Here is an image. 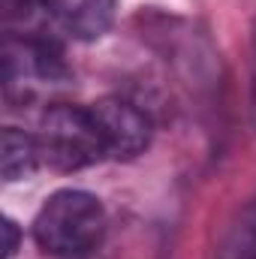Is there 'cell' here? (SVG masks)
Listing matches in <instances>:
<instances>
[{
	"label": "cell",
	"mask_w": 256,
	"mask_h": 259,
	"mask_svg": "<svg viewBox=\"0 0 256 259\" xmlns=\"http://www.w3.org/2000/svg\"><path fill=\"white\" fill-rule=\"evenodd\" d=\"M106 232V208L88 190L66 187L52 193L33 217V238L42 253L75 259L91 253Z\"/></svg>",
	"instance_id": "cell-1"
},
{
	"label": "cell",
	"mask_w": 256,
	"mask_h": 259,
	"mask_svg": "<svg viewBox=\"0 0 256 259\" xmlns=\"http://www.w3.org/2000/svg\"><path fill=\"white\" fill-rule=\"evenodd\" d=\"M39 157L58 172H78L109 160L88 106H49L39 118Z\"/></svg>",
	"instance_id": "cell-2"
},
{
	"label": "cell",
	"mask_w": 256,
	"mask_h": 259,
	"mask_svg": "<svg viewBox=\"0 0 256 259\" xmlns=\"http://www.w3.org/2000/svg\"><path fill=\"white\" fill-rule=\"evenodd\" d=\"M3 81L6 91L21 88H52L69 81L64 49L52 33H15L9 30L3 46Z\"/></svg>",
	"instance_id": "cell-3"
},
{
	"label": "cell",
	"mask_w": 256,
	"mask_h": 259,
	"mask_svg": "<svg viewBox=\"0 0 256 259\" xmlns=\"http://www.w3.org/2000/svg\"><path fill=\"white\" fill-rule=\"evenodd\" d=\"M94 124L106 142L109 160H136L151 148L154 121L151 115L124 97H103L88 106Z\"/></svg>",
	"instance_id": "cell-4"
},
{
	"label": "cell",
	"mask_w": 256,
	"mask_h": 259,
	"mask_svg": "<svg viewBox=\"0 0 256 259\" xmlns=\"http://www.w3.org/2000/svg\"><path fill=\"white\" fill-rule=\"evenodd\" d=\"M46 18L72 39H100L112 27L115 0H42Z\"/></svg>",
	"instance_id": "cell-5"
},
{
	"label": "cell",
	"mask_w": 256,
	"mask_h": 259,
	"mask_svg": "<svg viewBox=\"0 0 256 259\" xmlns=\"http://www.w3.org/2000/svg\"><path fill=\"white\" fill-rule=\"evenodd\" d=\"M42 166L39 157V142L33 133L18 127H6L3 130V157H0V169H3V181L15 184L30 178L36 169Z\"/></svg>",
	"instance_id": "cell-6"
},
{
	"label": "cell",
	"mask_w": 256,
	"mask_h": 259,
	"mask_svg": "<svg viewBox=\"0 0 256 259\" xmlns=\"http://www.w3.org/2000/svg\"><path fill=\"white\" fill-rule=\"evenodd\" d=\"M217 259H256V196L229 220L217 244Z\"/></svg>",
	"instance_id": "cell-7"
},
{
	"label": "cell",
	"mask_w": 256,
	"mask_h": 259,
	"mask_svg": "<svg viewBox=\"0 0 256 259\" xmlns=\"http://www.w3.org/2000/svg\"><path fill=\"white\" fill-rule=\"evenodd\" d=\"M18 244H21V226L12 217H3V253H6V259L18 253Z\"/></svg>",
	"instance_id": "cell-8"
},
{
	"label": "cell",
	"mask_w": 256,
	"mask_h": 259,
	"mask_svg": "<svg viewBox=\"0 0 256 259\" xmlns=\"http://www.w3.org/2000/svg\"><path fill=\"white\" fill-rule=\"evenodd\" d=\"M250 109H253V121H256V21H253V100H250Z\"/></svg>",
	"instance_id": "cell-9"
}]
</instances>
